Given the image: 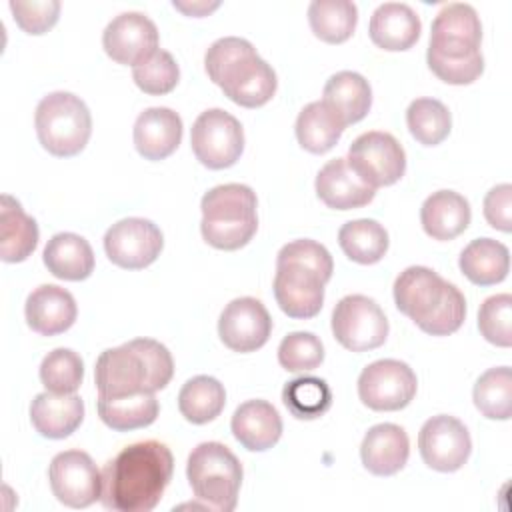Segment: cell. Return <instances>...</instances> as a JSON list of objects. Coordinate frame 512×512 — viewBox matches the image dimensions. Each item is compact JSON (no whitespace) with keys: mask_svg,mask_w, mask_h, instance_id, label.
Returning <instances> with one entry per match:
<instances>
[{"mask_svg":"<svg viewBox=\"0 0 512 512\" xmlns=\"http://www.w3.org/2000/svg\"><path fill=\"white\" fill-rule=\"evenodd\" d=\"M172 472L174 456L164 442L130 444L104 466L100 502L116 512H150L170 484Z\"/></svg>","mask_w":512,"mask_h":512,"instance_id":"obj_1","label":"cell"},{"mask_svg":"<svg viewBox=\"0 0 512 512\" xmlns=\"http://www.w3.org/2000/svg\"><path fill=\"white\" fill-rule=\"evenodd\" d=\"M174 374L172 354L152 338H134L104 350L94 366L98 396L118 398L156 392L168 386Z\"/></svg>","mask_w":512,"mask_h":512,"instance_id":"obj_2","label":"cell"},{"mask_svg":"<svg viewBox=\"0 0 512 512\" xmlns=\"http://www.w3.org/2000/svg\"><path fill=\"white\" fill-rule=\"evenodd\" d=\"M206 74L222 92L244 108L264 106L276 92L278 80L272 66L258 56L256 48L238 36L212 42L204 56Z\"/></svg>","mask_w":512,"mask_h":512,"instance_id":"obj_3","label":"cell"},{"mask_svg":"<svg viewBox=\"0 0 512 512\" xmlns=\"http://www.w3.org/2000/svg\"><path fill=\"white\" fill-rule=\"evenodd\" d=\"M256 194L246 184H220L210 188L200 202L202 238L218 250L246 246L258 228Z\"/></svg>","mask_w":512,"mask_h":512,"instance_id":"obj_4","label":"cell"},{"mask_svg":"<svg viewBox=\"0 0 512 512\" xmlns=\"http://www.w3.org/2000/svg\"><path fill=\"white\" fill-rule=\"evenodd\" d=\"M186 476L194 496L210 510L232 512L242 486V464L236 454L220 442L198 444L186 464Z\"/></svg>","mask_w":512,"mask_h":512,"instance_id":"obj_5","label":"cell"},{"mask_svg":"<svg viewBox=\"0 0 512 512\" xmlns=\"http://www.w3.org/2000/svg\"><path fill=\"white\" fill-rule=\"evenodd\" d=\"M40 144L54 156L70 158L84 150L92 134V116L86 102L72 92H50L34 114Z\"/></svg>","mask_w":512,"mask_h":512,"instance_id":"obj_6","label":"cell"},{"mask_svg":"<svg viewBox=\"0 0 512 512\" xmlns=\"http://www.w3.org/2000/svg\"><path fill=\"white\" fill-rule=\"evenodd\" d=\"M190 144L194 156L210 170L230 168L244 150L242 124L222 108L204 110L192 124Z\"/></svg>","mask_w":512,"mask_h":512,"instance_id":"obj_7","label":"cell"},{"mask_svg":"<svg viewBox=\"0 0 512 512\" xmlns=\"http://www.w3.org/2000/svg\"><path fill=\"white\" fill-rule=\"evenodd\" d=\"M332 332L344 348L366 352L386 342L388 318L376 300L364 294H350L334 306Z\"/></svg>","mask_w":512,"mask_h":512,"instance_id":"obj_8","label":"cell"},{"mask_svg":"<svg viewBox=\"0 0 512 512\" xmlns=\"http://www.w3.org/2000/svg\"><path fill=\"white\" fill-rule=\"evenodd\" d=\"M350 168L372 188L396 184L406 172V154L400 142L380 130L360 134L348 148Z\"/></svg>","mask_w":512,"mask_h":512,"instance_id":"obj_9","label":"cell"},{"mask_svg":"<svg viewBox=\"0 0 512 512\" xmlns=\"http://www.w3.org/2000/svg\"><path fill=\"white\" fill-rule=\"evenodd\" d=\"M418 380L414 370L394 358H384L368 364L358 376L360 400L378 412L406 408L416 396Z\"/></svg>","mask_w":512,"mask_h":512,"instance_id":"obj_10","label":"cell"},{"mask_svg":"<svg viewBox=\"0 0 512 512\" xmlns=\"http://www.w3.org/2000/svg\"><path fill=\"white\" fill-rule=\"evenodd\" d=\"M52 494L70 508H86L102 496V472L82 450L58 452L48 468Z\"/></svg>","mask_w":512,"mask_h":512,"instance_id":"obj_11","label":"cell"},{"mask_svg":"<svg viewBox=\"0 0 512 512\" xmlns=\"http://www.w3.org/2000/svg\"><path fill=\"white\" fill-rule=\"evenodd\" d=\"M164 236L160 228L146 218H122L104 234V250L112 264L126 270L150 266L162 252Z\"/></svg>","mask_w":512,"mask_h":512,"instance_id":"obj_12","label":"cell"},{"mask_svg":"<svg viewBox=\"0 0 512 512\" xmlns=\"http://www.w3.org/2000/svg\"><path fill=\"white\" fill-rule=\"evenodd\" d=\"M482 24L476 10L464 2L446 4L434 18L428 54L442 58H468L480 54Z\"/></svg>","mask_w":512,"mask_h":512,"instance_id":"obj_13","label":"cell"},{"mask_svg":"<svg viewBox=\"0 0 512 512\" xmlns=\"http://www.w3.org/2000/svg\"><path fill=\"white\" fill-rule=\"evenodd\" d=\"M418 448L424 464L432 470L456 472L466 464L472 452V440L458 418L438 414L422 424Z\"/></svg>","mask_w":512,"mask_h":512,"instance_id":"obj_14","label":"cell"},{"mask_svg":"<svg viewBox=\"0 0 512 512\" xmlns=\"http://www.w3.org/2000/svg\"><path fill=\"white\" fill-rule=\"evenodd\" d=\"M272 332V318L266 306L252 298L242 296L226 304L218 320L220 340L234 352H254L262 348Z\"/></svg>","mask_w":512,"mask_h":512,"instance_id":"obj_15","label":"cell"},{"mask_svg":"<svg viewBox=\"0 0 512 512\" xmlns=\"http://www.w3.org/2000/svg\"><path fill=\"white\" fill-rule=\"evenodd\" d=\"M102 46L114 62L136 66L158 50V28L142 12H122L104 28Z\"/></svg>","mask_w":512,"mask_h":512,"instance_id":"obj_16","label":"cell"},{"mask_svg":"<svg viewBox=\"0 0 512 512\" xmlns=\"http://www.w3.org/2000/svg\"><path fill=\"white\" fill-rule=\"evenodd\" d=\"M448 282L426 266H408L394 280L396 308L422 328L440 308Z\"/></svg>","mask_w":512,"mask_h":512,"instance_id":"obj_17","label":"cell"},{"mask_svg":"<svg viewBox=\"0 0 512 512\" xmlns=\"http://www.w3.org/2000/svg\"><path fill=\"white\" fill-rule=\"evenodd\" d=\"M324 280L302 264H276L274 298L290 318H314L324 304Z\"/></svg>","mask_w":512,"mask_h":512,"instance_id":"obj_18","label":"cell"},{"mask_svg":"<svg viewBox=\"0 0 512 512\" xmlns=\"http://www.w3.org/2000/svg\"><path fill=\"white\" fill-rule=\"evenodd\" d=\"M28 326L42 336H56L66 332L76 322L74 296L56 284H42L34 288L24 306Z\"/></svg>","mask_w":512,"mask_h":512,"instance_id":"obj_19","label":"cell"},{"mask_svg":"<svg viewBox=\"0 0 512 512\" xmlns=\"http://www.w3.org/2000/svg\"><path fill=\"white\" fill-rule=\"evenodd\" d=\"M318 198L334 210H352L372 202L376 188L368 186L348 164L346 158L326 162L316 176Z\"/></svg>","mask_w":512,"mask_h":512,"instance_id":"obj_20","label":"cell"},{"mask_svg":"<svg viewBox=\"0 0 512 512\" xmlns=\"http://www.w3.org/2000/svg\"><path fill=\"white\" fill-rule=\"evenodd\" d=\"M182 140V118L166 108L154 106L138 114L134 122V146L146 160L168 158Z\"/></svg>","mask_w":512,"mask_h":512,"instance_id":"obj_21","label":"cell"},{"mask_svg":"<svg viewBox=\"0 0 512 512\" xmlns=\"http://www.w3.org/2000/svg\"><path fill=\"white\" fill-rule=\"evenodd\" d=\"M408 456V434L402 426L392 422L372 426L360 444L362 464L374 476H392L400 472L408 462Z\"/></svg>","mask_w":512,"mask_h":512,"instance_id":"obj_22","label":"cell"},{"mask_svg":"<svg viewBox=\"0 0 512 512\" xmlns=\"http://www.w3.org/2000/svg\"><path fill=\"white\" fill-rule=\"evenodd\" d=\"M234 438L250 452H264L272 448L282 436V418L278 410L266 400L242 402L230 422Z\"/></svg>","mask_w":512,"mask_h":512,"instance_id":"obj_23","label":"cell"},{"mask_svg":"<svg viewBox=\"0 0 512 512\" xmlns=\"http://www.w3.org/2000/svg\"><path fill=\"white\" fill-rule=\"evenodd\" d=\"M420 30H422V22L418 14L404 2L380 4L372 12L370 26H368L370 40L378 48L390 50V52L412 48L420 38Z\"/></svg>","mask_w":512,"mask_h":512,"instance_id":"obj_24","label":"cell"},{"mask_svg":"<svg viewBox=\"0 0 512 512\" xmlns=\"http://www.w3.org/2000/svg\"><path fill=\"white\" fill-rule=\"evenodd\" d=\"M30 420L44 438L60 440L70 436L84 420V402L76 394L40 392L30 404Z\"/></svg>","mask_w":512,"mask_h":512,"instance_id":"obj_25","label":"cell"},{"mask_svg":"<svg viewBox=\"0 0 512 512\" xmlns=\"http://www.w3.org/2000/svg\"><path fill=\"white\" fill-rule=\"evenodd\" d=\"M472 212L468 200L454 190L432 192L422 208L420 222L424 232L434 240H452L470 224Z\"/></svg>","mask_w":512,"mask_h":512,"instance_id":"obj_26","label":"cell"},{"mask_svg":"<svg viewBox=\"0 0 512 512\" xmlns=\"http://www.w3.org/2000/svg\"><path fill=\"white\" fill-rule=\"evenodd\" d=\"M38 224L10 194L0 198V258L4 262L26 260L38 244Z\"/></svg>","mask_w":512,"mask_h":512,"instance_id":"obj_27","label":"cell"},{"mask_svg":"<svg viewBox=\"0 0 512 512\" xmlns=\"http://www.w3.org/2000/svg\"><path fill=\"white\" fill-rule=\"evenodd\" d=\"M44 264L60 280H86L94 270V252L86 238L74 232L54 234L44 248Z\"/></svg>","mask_w":512,"mask_h":512,"instance_id":"obj_28","label":"cell"},{"mask_svg":"<svg viewBox=\"0 0 512 512\" xmlns=\"http://www.w3.org/2000/svg\"><path fill=\"white\" fill-rule=\"evenodd\" d=\"M322 102L328 104L346 126L356 124L372 106V88L362 74L342 70L326 80Z\"/></svg>","mask_w":512,"mask_h":512,"instance_id":"obj_29","label":"cell"},{"mask_svg":"<svg viewBox=\"0 0 512 512\" xmlns=\"http://www.w3.org/2000/svg\"><path fill=\"white\" fill-rule=\"evenodd\" d=\"M458 264L472 284L492 286L508 276L510 252L498 240L476 238L460 252Z\"/></svg>","mask_w":512,"mask_h":512,"instance_id":"obj_30","label":"cell"},{"mask_svg":"<svg viewBox=\"0 0 512 512\" xmlns=\"http://www.w3.org/2000/svg\"><path fill=\"white\" fill-rule=\"evenodd\" d=\"M346 124L322 100L306 104L296 118V138L312 154H324L336 146Z\"/></svg>","mask_w":512,"mask_h":512,"instance_id":"obj_31","label":"cell"},{"mask_svg":"<svg viewBox=\"0 0 512 512\" xmlns=\"http://www.w3.org/2000/svg\"><path fill=\"white\" fill-rule=\"evenodd\" d=\"M96 408L100 420L116 432L146 428L158 418L160 412V404L154 392H140L118 398L98 396Z\"/></svg>","mask_w":512,"mask_h":512,"instance_id":"obj_32","label":"cell"},{"mask_svg":"<svg viewBox=\"0 0 512 512\" xmlns=\"http://www.w3.org/2000/svg\"><path fill=\"white\" fill-rule=\"evenodd\" d=\"M388 232L370 218L350 220L338 230V244L344 254L358 264H376L388 250Z\"/></svg>","mask_w":512,"mask_h":512,"instance_id":"obj_33","label":"cell"},{"mask_svg":"<svg viewBox=\"0 0 512 512\" xmlns=\"http://www.w3.org/2000/svg\"><path fill=\"white\" fill-rule=\"evenodd\" d=\"M226 404V390L224 386L206 374L190 378L178 394V408L180 414L192 424H206L212 422Z\"/></svg>","mask_w":512,"mask_h":512,"instance_id":"obj_34","label":"cell"},{"mask_svg":"<svg viewBox=\"0 0 512 512\" xmlns=\"http://www.w3.org/2000/svg\"><path fill=\"white\" fill-rule=\"evenodd\" d=\"M308 22L320 40L340 44L352 36L358 8L350 0H314L308 6Z\"/></svg>","mask_w":512,"mask_h":512,"instance_id":"obj_35","label":"cell"},{"mask_svg":"<svg viewBox=\"0 0 512 512\" xmlns=\"http://www.w3.org/2000/svg\"><path fill=\"white\" fill-rule=\"evenodd\" d=\"M474 406L490 420H508L512 416V370L498 366L486 370L474 384Z\"/></svg>","mask_w":512,"mask_h":512,"instance_id":"obj_36","label":"cell"},{"mask_svg":"<svg viewBox=\"0 0 512 512\" xmlns=\"http://www.w3.org/2000/svg\"><path fill=\"white\" fill-rule=\"evenodd\" d=\"M282 402L294 418L314 420L332 406V390L322 378L300 376L284 386Z\"/></svg>","mask_w":512,"mask_h":512,"instance_id":"obj_37","label":"cell"},{"mask_svg":"<svg viewBox=\"0 0 512 512\" xmlns=\"http://www.w3.org/2000/svg\"><path fill=\"white\" fill-rule=\"evenodd\" d=\"M406 124L420 144L436 146L450 134L452 116L440 100L416 98L406 110Z\"/></svg>","mask_w":512,"mask_h":512,"instance_id":"obj_38","label":"cell"},{"mask_svg":"<svg viewBox=\"0 0 512 512\" xmlns=\"http://www.w3.org/2000/svg\"><path fill=\"white\" fill-rule=\"evenodd\" d=\"M84 378V362L70 348L48 352L40 364V380L48 392L76 394Z\"/></svg>","mask_w":512,"mask_h":512,"instance_id":"obj_39","label":"cell"},{"mask_svg":"<svg viewBox=\"0 0 512 512\" xmlns=\"http://www.w3.org/2000/svg\"><path fill=\"white\" fill-rule=\"evenodd\" d=\"M132 78L142 92L152 96H162L176 88L180 78V68L168 50L158 48L146 60L132 66Z\"/></svg>","mask_w":512,"mask_h":512,"instance_id":"obj_40","label":"cell"},{"mask_svg":"<svg viewBox=\"0 0 512 512\" xmlns=\"http://www.w3.org/2000/svg\"><path fill=\"white\" fill-rule=\"evenodd\" d=\"M324 360V346L312 332H290L278 346V362L288 372L314 370Z\"/></svg>","mask_w":512,"mask_h":512,"instance_id":"obj_41","label":"cell"},{"mask_svg":"<svg viewBox=\"0 0 512 512\" xmlns=\"http://www.w3.org/2000/svg\"><path fill=\"white\" fill-rule=\"evenodd\" d=\"M478 328L490 344L508 348L512 344V296L494 294L486 298L478 310Z\"/></svg>","mask_w":512,"mask_h":512,"instance_id":"obj_42","label":"cell"},{"mask_svg":"<svg viewBox=\"0 0 512 512\" xmlns=\"http://www.w3.org/2000/svg\"><path fill=\"white\" fill-rule=\"evenodd\" d=\"M302 264L308 266L310 270H314L324 282L330 280L332 270H334V262L330 252L316 240H292L288 244H284L278 252L276 264Z\"/></svg>","mask_w":512,"mask_h":512,"instance_id":"obj_43","label":"cell"},{"mask_svg":"<svg viewBox=\"0 0 512 512\" xmlns=\"http://www.w3.org/2000/svg\"><path fill=\"white\" fill-rule=\"evenodd\" d=\"M10 10L14 14L16 24L28 34H44L48 32L60 16L58 0H42V2H20L12 0Z\"/></svg>","mask_w":512,"mask_h":512,"instance_id":"obj_44","label":"cell"},{"mask_svg":"<svg viewBox=\"0 0 512 512\" xmlns=\"http://www.w3.org/2000/svg\"><path fill=\"white\" fill-rule=\"evenodd\" d=\"M426 62L440 80L456 86L472 84L484 72L482 52L468 58H442L426 52Z\"/></svg>","mask_w":512,"mask_h":512,"instance_id":"obj_45","label":"cell"},{"mask_svg":"<svg viewBox=\"0 0 512 512\" xmlns=\"http://www.w3.org/2000/svg\"><path fill=\"white\" fill-rule=\"evenodd\" d=\"M464 318H466L464 294L454 284L448 282L444 302L420 330L426 334H432V336H448V334H454L462 326Z\"/></svg>","mask_w":512,"mask_h":512,"instance_id":"obj_46","label":"cell"},{"mask_svg":"<svg viewBox=\"0 0 512 512\" xmlns=\"http://www.w3.org/2000/svg\"><path fill=\"white\" fill-rule=\"evenodd\" d=\"M486 222L502 232L512 230V186L498 184L484 196Z\"/></svg>","mask_w":512,"mask_h":512,"instance_id":"obj_47","label":"cell"},{"mask_svg":"<svg viewBox=\"0 0 512 512\" xmlns=\"http://www.w3.org/2000/svg\"><path fill=\"white\" fill-rule=\"evenodd\" d=\"M172 6L174 8H178V10H182L184 14H188V16H204V14H208V12H212L214 8H218L220 6V2H172Z\"/></svg>","mask_w":512,"mask_h":512,"instance_id":"obj_48","label":"cell"}]
</instances>
